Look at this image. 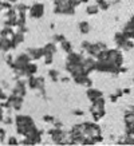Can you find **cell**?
<instances>
[{
    "instance_id": "36",
    "label": "cell",
    "mask_w": 134,
    "mask_h": 146,
    "mask_svg": "<svg viewBox=\"0 0 134 146\" xmlns=\"http://www.w3.org/2000/svg\"><path fill=\"white\" fill-rule=\"evenodd\" d=\"M60 80H62V82H68V80H70V78H62Z\"/></svg>"
},
{
    "instance_id": "21",
    "label": "cell",
    "mask_w": 134,
    "mask_h": 146,
    "mask_svg": "<svg viewBox=\"0 0 134 146\" xmlns=\"http://www.w3.org/2000/svg\"><path fill=\"white\" fill-rule=\"evenodd\" d=\"M60 46H62V50H63V51H66L67 54L71 52V51H72V46H71V43H70V42H67V40L62 42V43H60Z\"/></svg>"
},
{
    "instance_id": "34",
    "label": "cell",
    "mask_w": 134,
    "mask_h": 146,
    "mask_svg": "<svg viewBox=\"0 0 134 146\" xmlns=\"http://www.w3.org/2000/svg\"><path fill=\"white\" fill-rule=\"evenodd\" d=\"M74 115H79V117H80V115H83V111H82V110H75V111H74Z\"/></svg>"
},
{
    "instance_id": "23",
    "label": "cell",
    "mask_w": 134,
    "mask_h": 146,
    "mask_svg": "<svg viewBox=\"0 0 134 146\" xmlns=\"http://www.w3.org/2000/svg\"><path fill=\"white\" fill-rule=\"evenodd\" d=\"M15 8H16V11L18 12H27L28 9H30V7L26 4H16L15 5Z\"/></svg>"
},
{
    "instance_id": "27",
    "label": "cell",
    "mask_w": 134,
    "mask_h": 146,
    "mask_svg": "<svg viewBox=\"0 0 134 146\" xmlns=\"http://www.w3.org/2000/svg\"><path fill=\"white\" fill-rule=\"evenodd\" d=\"M8 145H19V142L15 137H9L8 138Z\"/></svg>"
},
{
    "instance_id": "8",
    "label": "cell",
    "mask_w": 134,
    "mask_h": 146,
    "mask_svg": "<svg viewBox=\"0 0 134 146\" xmlns=\"http://www.w3.org/2000/svg\"><path fill=\"white\" fill-rule=\"evenodd\" d=\"M7 101L11 103V107H12L13 110H20L23 106V97L20 95H16V94H11L8 98H7Z\"/></svg>"
},
{
    "instance_id": "5",
    "label": "cell",
    "mask_w": 134,
    "mask_h": 146,
    "mask_svg": "<svg viewBox=\"0 0 134 146\" xmlns=\"http://www.w3.org/2000/svg\"><path fill=\"white\" fill-rule=\"evenodd\" d=\"M28 87L32 90H39L40 93L44 94V79L43 78H36V76H30L28 78Z\"/></svg>"
},
{
    "instance_id": "35",
    "label": "cell",
    "mask_w": 134,
    "mask_h": 146,
    "mask_svg": "<svg viewBox=\"0 0 134 146\" xmlns=\"http://www.w3.org/2000/svg\"><path fill=\"white\" fill-rule=\"evenodd\" d=\"M123 90V94H130V90L129 89H122Z\"/></svg>"
},
{
    "instance_id": "24",
    "label": "cell",
    "mask_w": 134,
    "mask_h": 146,
    "mask_svg": "<svg viewBox=\"0 0 134 146\" xmlns=\"http://www.w3.org/2000/svg\"><path fill=\"white\" fill-rule=\"evenodd\" d=\"M44 64L46 66H50L51 63L54 62V55H44Z\"/></svg>"
},
{
    "instance_id": "10",
    "label": "cell",
    "mask_w": 134,
    "mask_h": 146,
    "mask_svg": "<svg viewBox=\"0 0 134 146\" xmlns=\"http://www.w3.org/2000/svg\"><path fill=\"white\" fill-rule=\"evenodd\" d=\"M27 93L26 90V83L23 82V80L18 79L16 80V84H15V87L12 90V94H16V95H20V97H24Z\"/></svg>"
},
{
    "instance_id": "39",
    "label": "cell",
    "mask_w": 134,
    "mask_h": 146,
    "mask_svg": "<svg viewBox=\"0 0 134 146\" xmlns=\"http://www.w3.org/2000/svg\"><path fill=\"white\" fill-rule=\"evenodd\" d=\"M0 114H3V107L0 106Z\"/></svg>"
},
{
    "instance_id": "42",
    "label": "cell",
    "mask_w": 134,
    "mask_h": 146,
    "mask_svg": "<svg viewBox=\"0 0 134 146\" xmlns=\"http://www.w3.org/2000/svg\"><path fill=\"white\" fill-rule=\"evenodd\" d=\"M133 82H134V80H133Z\"/></svg>"
},
{
    "instance_id": "19",
    "label": "cell",
    "mask_w": 134,
    "mask_h": 146,
    "mask_svg": "<svg viewBox=\"0 0 134 146\" xmlns=\"http://www.w3.org/2000/svg\"><path fill=\"white\" fill-rule=\"evenodd\" d=\"M79 31H80V34H83V35H86V34H89V31H90V24L87 22H80L79 23Z\"/></svg>"
},
{
    "instance_id": "22",
    "label": "cell",
    "mask_w": 134,
    "mask_h": 146,
    "mask_svg": "<svg viewBox=\"0 0 134 146\" xmlns=\"http://www.w3.org/2000/svg\"><path fill=\"white\" fill-rule=\"evenodd\" d=\"M48 75H50V78H51L54 82H56V80L59 79V72L56 70H50L48 71Z\"/></svg>"
},
{
    "instance_id": "28",
    "label": "cell",
    "mask_w": 134,
    "mask_h": 146,
    "mask_svg": "<svg viewBox=\"0 0 134 146\" xmlns=\"http://www.w3.org/2000/svg\"><path fill=\"white\" fill-rule=\"evenodd\" d=\"M5 62H7V64H8V66H11L15 60L12 59V56H11V55H7V56H5Z\"/></svg>"
},
{
    "instance_id": "11",
    "label": "cell",
    "mask_w": 134,
    "mask_h": 146,
    "mask_svg": "<svg viewBox=\"0 0 134 146\" xmlns=\"http://www.w3.org/2000/svg\"><path fill=\"white\" fill-rule=\"evenodd\" d=\"M83 59H85V56H83L82 54L71 51V52L67 54L66 62H68V63H83Z\"/></svg>"
},
{
    "instance_id": "25",
    "label": "cell",
    "mask_w": 134,
    "mask_h": 146,
    "mask_svg": "<svg viewBox=\"0 0 134 146\" xmlns=\"http://www.w3.org/2000/svg\"><path fill=\"white\" fill-rule=\"evenodd\" d=\"M64 40H66V38H64L63 35H55L54 36V42H55V43H59V44H60V43L64 42Z\"/></svg>"
},
{
    "instance_id": "15",
    "label": "cell",
    "mask_w": 134,
    "mask_h": 146,
    "mask_svg": "<svg viewBox=\"0 0 134 146\" xmlns=\"http://www.w3.org/2000/svg\"><path fill=\"white\" fill-rule=\"evenodd\" d=\"M23 40H24V34H22V32H16V34L11 38L12 48H16V46H19L20 43H23Z\"/></svg>"
},
{
    "instance_id": "30",
    "label": "cell",
    "mask_w": 134,
    "mask_h": 146,
    "mask_svg": "<svg viewBox=\"0 0 134 146\" xmlns=\"http://www.w3.org/2000/svg\"><path fill=\"white\" fill-rule=\"evenodd\" d=\"M54 127L62 129V127H63V123L60 122V121H54Z\"/></svg>"
},
{
    "instance_id": "12",
    "label": "cell",
    "mask_w": 134,
    "mask_h": 146,
    "mask_svg": "<svg viewBox=\"0 0 134 146\" xmlns=\"http://www.w3.org/2000/svg\"><path fill=\"white\" fill-rule=\"evenodd\" d=\"M12 48V43H11V38H7V36H1L0 35V51H9Z\"/></svg>"
},
{
    "instance_id": "7",
    "label": "cell",
    "mask_w": 134,
    "mask_h": 146,
    "mask_svg": "<svg viewBox=\"0 0 134 146\" xmlns=\"http://www.w3.org/2000/svg\"><path fill=\"white\" fill-rule=\"evenodd\" d=\"M30 16L34 19H39L44 15V5L42 3H35L32 4V7H30Z\"/></svg>"
},
{
    "instance_id": "3",
    "label": "cell",
    "mask_w": 134,
    "mask_h": 146,
    "mask_svg": "<svg viewBox=\"0 0 134 146\" xmlns=\"http://www.w3.org/2000/svg\"><path fill=\"white\" fill-rule=\"evenodd\" d=\"M114 40H115V44L118 47H122L123 50H131L134 47V43L131 42V39L126 38L123 32H117L114 36Z\"/></svg>"
},
{
    "instance_id": "6",
    "label": "cell",
    "mask_w": 134,
    "mask_h": 146,
    "mask_svg": "<svg viewBox=\"0 0 134 146\" xmlns=\"http://www.w3.org/2000/svg\"><path fill=\"white\" fill-rule=\"evenodd\" d=\"M106 44L105 43H102V42H98V43H90L89 48L86 50V52L89 54L90 56H94L95 59H97V56H98V54L101 52V51H103V50H106Z\"/></svg>"
},
{
    "instance_id": "33",
    "label": "cell",
    "mask_w": 134,
    "mask_h": 146,
    "mask_svg": "<svg viewBox=\"0 0 134 146\" xmlns=\"http://www.w3.org/2000/svg\"><path fill=\"white\" fill-rule=\"evenodd\" d=\"M4 137H5V130L4 129H0V138H1V141H4Z\"/></svg>"
},
{
    "instance_id": "40",
    "label": "cell",
    "mask_w": 134,
    "mask_h": 146,
    "mask_svg": "<svg viewBox=\"0 0 134 146\" xmlns=\"http://www.w3.org/2000/svg\"><path fill=\"white\" fill-rule=\"evenodd\" d=\"M87 1H89V0H82V3H87Z\"/></svg>"
},
{
    "instance_id": "18",
    "label": "cell",
    "mask_w": 134,
    "mask_h": 146,
    "mask_svg": "<svg viewBox=\"0 0 134 146\" xmlns=\"http://www.w3.org/2000/svg\"><path fill=\"white\" fill-rule=\"evenodd\" d=\"M98 12H99V7L97 3L95 4H89L86 7V13L87 15H97Z\"/></svg>"
},
{
    "instance_id": "17",
    "label": "cell",
    "mask_w": 134,
    "mask_h": 146,
    "mask_svg": "<svg viewBox=\"0 0 134 146\" xmlns=\"http://www.w3.org/2000/svg\"><path fill=\"white\" fill-rule=\"evenodd\" d=\"M56 52V47H55V42L54 43H47L43 47V56L44 55H54Z\"/></svg>"
},
{
    "instance_id": "14",
    "label": "cell",
    "mask_w": 134,
    "mask_h": 146,
    "mask_svg": "<svg viewBox=\"0 0 134 146\" xmlns=\"http://www.w3.org/2000/svg\"><path fill=\"white\" fill-rule=\"evenodd\" d=\"M86 95H87V98H89L90 101H94V99H97V98L103 97V94H102V91H101V90L93 89V87H89V89H87Z\"/></svg>"
},
{
    "instance_id": "31",
    "label": "cell",
    "mask_w": 134,
    "mask_h": 146,
    "mask_svg": "<svg viewBox=\"0 0 134 146\" xmlns=\"http://www.w3.org/2000/svg\"><path fill=\"white\" fill-rule=\"evenodd\" d=\"M7 98H8V97L4 94V91L0 89V101H7Z\"/></svg>"
},
{
    "instance_id": "2",
    "label": "cell",
    "mask_w": 134,
    "mask_h": 146,
    "mask_svg": "<svg viewBox=\"0 0 134 146\" xmlns=\"http://www.w3.org/2000/svg\"><path fill=\"white\" fill-rule=\"evenodd\" d=\"M48 134L51 135L52 142L56 143V145H64L66 139L68 138V134H66L62 129H58V127H54L51 130H48Z\"/></svg>"
},
{
    "instance_id": "20",
    "label": "cell",
    "mask_w": 134,
    "mask_h": 146,
    "mask_svg": "<svg viewBox=\"0 0 134 146\" xmlns=\"http://www.w3.org/2000/svg\"><path fill=\"white\" fill-rule=\"evenodd\" d=\"M97 4H98L99 9H102V11H107L110 7V3H107V0H97Z\"/></svg>"
},
{
    "instance_id": "29",
    "label": "cell",
    "mask_w": 134,
    "mask_h": 146,
    "mask_svg": "<svg viewBox=\"0 0 134 146\" xmlns=\"http://www.w3.org/2000/svg\"><path fill=\"white\" fill-rule=\"evenodd\" d=\"M3 122H4L5 125H11V123H12V122H13V119H12V118H11V117H5L4 119H3Z\"/></svg>"
},
{
    "instance_id": "38",
    "label": "cell",
    "mask_w": 134,
    "mask_h": 146,
    "mask_svg": "<svg viewBox=\"0 0 134 146\" xmlns=\"http://www.w3.org/2000/svg\"><path fill=\"white\" fill-rule=\"evenodd\" d=\"M9 3H16V1H18V0H8Z\"/></svg>"
},
{
    "instance_id": "32",
    "label": "cell",
    "mask_w": 134,
    "mask_h": 146,
    "mask_svg": "<svg viewBox=\"0 0 134 146\" xmlns=\"http://www.w3.org/2000/svg\"><path fill=\"white\" fill-rule=\"evenodd\" d=\"M118 98H119V97H118L117 94H113V95H110V101H111V102H117V101H118Z\"/></svg>"
},
{
    "instance_id": "37",
    "label": "cell",
    "mask_w": 134,
    "mask_h": 146,
    "mask_svg": "<svg viewBox=\"0 0 134 146\" xmlns=\"http://www.w3.org/2000/svg\"><path fill=\"white\" fill-rule=\"evenodd\" d=\"M3 119H4V117H3V114H0V122H1Z\"/></svg>"
},
{
    "instance_id": "1",
    "label": "cell",
    "mask_w": 134,
    "mask_h": 146,
    "mask_svg": "<svg viewBox=\"0 0 134 146\" xmlns=\"http://www.w3.org/2000/svg\"><path fill=\"white\" fill-rule=\"evenodd\" d=\"M15 122H16V130H18V133L20 135H23V137H27L32 130L36 129L35 123H34V119H32L31 117H28V115H16Z\"/></svg>"
},
{
    "instance_id": "26",
    "label": "cell",
    "mask_w": 134,
    "mask_h": 146,
    "mask_svg": "<svg viewBox=\"0 0 134 146\" xmlns=\"http://www.w3.org/2000/svg\"><path fill=\"white\" fill-rule=\"evenodd\" d=\"M54 121H55V118H54L52 115H44V117H43V122H47V123H54Z\"/></svg>"
},
{
    "instance_id": "4",
    "label": "cell",
    "mask_w": 134,
    "mask_h": 146,
    "mask_svg": "<svg viewBox=\"0 0 134 146\" xmlns=\"http://www.w3.org/2000/svg\"><path fill=\"white\" fill-rule=\"evenodd\" d=\"M82 126H83V134L86 137L93 138L94 135L101 134V127L97 123H94V122H85V123H82Z\"/></svg>"
},
{
    "instance_id": "16",
    "label": "cell",
    "mask_w": 134,
    "mask_h": 146,
    "mask_svg": "<svg viewBox=\"0 0 134 146\" xmlns=\"http://www.w3.org/2000/svg\"><path fill=\"white\" fill-rule=\"evenodd\" d=\"M27 52L31 56V59H40V58H43V48H28Z\"/></svg>"
},
{
    "instance_id": "41",
    "label": "cell",
    "mask_w": 134,
    "mask_h": 146,
    "mask_svg": "<svg viewBox=\"0 0 134 146\" xmlns=\"http://www.w3.org/2000/svg\"><path fill=\"white\" fill-rule=\"evenodd\" d=\"M0 142H1V138H0Z\"/></svg>"
},
{
    "instance_id": "13",
    "label": "cell",
    "mask_w": 134,
    "mask_h": 146,
    "mask_svg": "<svg viewBox=\"0 0 134 146\" xmlns=\"http://www.w3.org/2000/svg\"><path fill=\"white\" fill-rule=\"evenodd\" d=\"M31 62V56L28 55V52H23V54H19L16 59H15V63H18L20 66H26L28 63Z\"/></svg>"
},
{
    "instance_id": "9",
    "label": "cell",
    "mask_w": 134,
    "mask_h": 146,
    "mask_svg": "<svg viewBox=\"0 0 134 146\" xmlns=\"http://www.w3.org/2000/svg\"><path fill=\"white\" fill-rule=\"evenodd\" d=\"M90 113L93 115V119L97 122V121H99L103 115H105V107H99V106H95V105H91Z\"/></svg>"
}]
</instances>
